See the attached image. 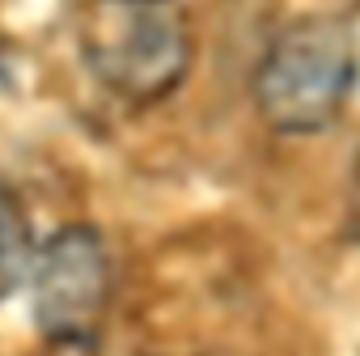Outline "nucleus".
I'll return each mask as SVG.
<instances>
[{
    "instance_id": "39448f33",
    "label": "nucleus",
    "mask_w": 360,
    "mask_h": 356,
    "mask_svg": "<svg viewBox=\"0 0 360 356\" xmlns=\"http://www.w3.org/2000/svg\"><path fill=\"white\" fill-rule=\"evenodd\" d=\"M356 183H360V153H356Z\"/></svg>"
},
{
    "instance_id": "f257e3e1",
    "label": "nucleus",
    "mask_w": 360,
    "mask_h": 356,
    "mask_svg": "<svg viewBox=\"0 0 360 356\" xmlns=\"http://www.w3.org/2000/svg\"><path fill=\"white\" fill-rule=\"evenodd\" d=\"M77 30L89 72L127 102H161L187 81L191 22L178 0H85Z\"/></svg>"
},
{
    "instance_id": "7ed1b4c3",
    "label": "nucleus",
    "mask_w": 360,
    "mask_h": 356,
    "mask_svg": "<svg viewBox=\"0 0 360 356\" xmlns=\"http://www.w3.org/2000/svg\"><path fill=\"white\" fill-rule=\"evenodd\" d=\"M30 293L34 322L51 343H94L110 297V263L102 238L85 225L47 238L30 259Z\"/></svg>"
},
{
    "instance_id": "f03ea898",
    "label": "nucleus",
    "mask_w": 360,
    "mask_h": 356,
    "mask_svg": "<svg viewBox=\"0 0 360 356\" xmlns=\"http://www.w3.org/2000/svg\"><path fill=\"white\" fill-rule=\"evenodd\" d=\"M352 81L356 39L347 22L314 13L276 34L255 72V102L276 132H322L343 110Z\"/></svg>"
},
{
    "instance_id": "20e7f679",
    "label": "nucleus",
    "mask_w": 360,
    "mask_h": 356,
    "mask_svg": "<svg viewBox=\"0 0 360 356\" xmlns=\"http://www.w3.org/2000/svg\"><path fill=\"white\" fill-rule=\"evenodd\" d=\"M30 267V242H26V225L18 217V208L5 200V191H0V297H5L22 272Z\"/></svg>"
}]
</instances>
